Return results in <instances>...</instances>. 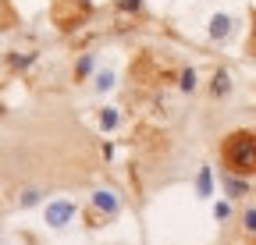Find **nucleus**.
<instances>
[{
    "label": "nucleus",
    "mask_w": 256,
    "mask_h": 245,
    "mask_svg": "<svg viewBox=\"0 0 256 245\" xmlns=\"http://www.w3.org/2000/svg\"><path fill=\"white\" fill-rule=\"evenodd\" d=\"M110 85H114V75H110V71H100V75H96V89H100V93H107Z\"/></svg>",
    "instance_id": "nucleus-9"
},
{
    "label": "nucleus",
    "mask_w": 256,
    "mask_h": 245,
    "mask_svg": "<svg viewBox=\"0 0 256 245\" xmlns=\"http://www.w3.org/2000/svg\"><path fill=\"white\" fill-rule=\"evenodd\" d=\"M228 89H232V78H228V71H217V75H214V85H210V93H214V96H224Z\"/></svg>",
    "instance_id": "nucleus-6"
},
{
    "label": "nucleus",
    "mask_w": 256,
    "mask_h": 245,
    "mask_svg": "<svg viewBox=\"0 0 256 245\" xmlns=\"http://www.w3.org/2000/svg\"><path fill=\"white\" fill-rule=\"evenodd\" d=\"M72 217H75V206L72 203H50L46 206V224L50 228H64Z\"/></svg>",
    "instance_id": "nucleus-3"
},
{
    "label": "nucleus",
    "mask_w": 256,
    "mask_h": 245,
    "mask_svg": "<svg viewBox=\"0 0 256 245\" xmlns=\"http://www.w3.org/2000/svg\"><path fill=\"white\" fill-rule=\"evenodd\" d=\"M228 213H232V210L224 206V203H220V206H214V217H217V221H224V217H228Z\"/></svg>",
    "instance_id": "nucleus-15"
},
{
    "label": "nucleus",
    "mask_w": 256,
    "mask_h": 245,
    "mask_svg": "<svg viewBox=\"0 0 256 245\" xmlns=\"http://www.w3.org/2000/svg\"><path fill=\"white\" fill-rule=\"evenodd\" d=\"M182 89H188V93L196 89V75H192V71H185V75H182Z\"/></svg>",
    "instance_id": "nucleus-13"
},
{
    "label": "nucleus",
    "mask_w": 256,
    "mask_h": 245,
    "mask_svg": "<svg viewBox=\"0 0 256 245\" xmlns=\"http://www.w3.org/2000/svg\"><path fill=\"white\" fill-rule=\"evenodd\" d=\"M36 203H40V192H36V189H28V192L22 196V206H36Z\"/></svg>",
    "instance_id": "nucleus-11"
},
{
    "label": "nucleus",
    "mask_w": 256,
    "mask_h": 245,
    "mask_svg": "<svg viewBox=\"0 0 256 245\" xmlns=\"http://www.w3.org/2000/svg\"><path fill=\"white\" fill-rule=\"evenodd\" d=\"M89 64H92V60H89V57H82V60H78V71H75V75H78V78H82V75H86V71H89Z\"/></svg>",
    "instance_id": "nucleus-16"
},
{
    "label": "nucleus",
    "mask_w": 256,
    "mask_h": 245,
    "mask_svg": "<svg viewBox=\"0 0 256 245\" xmlns=\"http://www.w3.org/2000/svg\"><path fill=\"white\" fill-rule=\"evenodd\" d=\"M100 125H104V128H114V125H118V114H114V110H104V114H100Z\"/></svg>",
    "instance_id": "nucleus-10"
},
{
    "label": "nucleus",
    "mask_w": 256,
    "mask_h": 245,
    "mask_svg": "<svg viewBox=\"0 0 256 245\" xmlns=\"http://www.w3.org/2000/svg\"><path fill=\"white\" fill-rule=\"evenodd\" d=\"M252 39H256V28H252Z\"/></svg>",
    "instance_id": "nucleus-17"
},
{
    "label": "nucleus",
    "mask_w": 256,
    "mask_h": 245,
    "mask_svg": "<svg viewBox=\"0 0 256 245\" xmlns=\"http://www.w3.org/2000/svg\"><path fill=\"white\" fill-rule=\"evenodd\" d=\"M196 189H200V196H210V189H214V185H210V167H203V171H200Z\"/></svg>",
    "instance_id": "nucleus-8"
},
{
    "label": "nucleus",
    "mask_w": 256,
    "mask_h": 245,
    "mask_svg": "<svg viewBox=\"0 0 256 245\" xmlns=\"http://www.w3.org/2000/svg\"><path fill=\"white\" fill-rule=\"evenodd\" d=\"M232 25H235V21H232L228 14H214V18H210V39H228V36H232Z\"/></svg>",
    "instance_id": "nucleus-4"
},
{
    "label": "nucleus",
    "mask_w": 256,
    "mask_h": 245,
    "mask_svg": "<svg viewBox=\"0 0 256 245\" xmlns=\"http://www.w3.org/2000/svg\"><path fill=\"white\" fill-rule=\"evenodd\" d=\"M224 189H228V196H246V181H238L235 174L224 178Z\"/></svg>",
    "instance_id": "nucleus-7"
},
{
    "label": "nucleus",
    "mask_w": 256,
    "mask_h": 245,
    "mask_svg": "<svg viewBox=\"0 0 256 245\" xmlns=\"http://www.w3.org/2000/svg\"><path fill=\"white\" fill-rule=\"evenodd\" d=\"M246 231H252V235H256V206H252V210H246Z\"/></svg>",
    "instance_id": "nucleus-12"
},
{
    "label": "nucleus",
    "mask_w": 256,
    "mask_h": 245,
    "mask_svg": "<svg viewBox=\"0 0 256 245\" xmlns=\"http://www.w3.org/2000/svg\"><path fill=\"white\" fill-rule=\"evenodd\" d=\"M121 11H139V0H118Z\"/></svg>",
    "instance_id": "nucleus-14"
},
{
    "label": "nucleus",
    "mask_w": 256,
    "mask_h": 245,
    "mask_svg": "<svg viewBox=\"0 0 256 245\" xmlns=\"http://www.w3.org/2000/svg\"><path fill=\"white\" fill-rule=\"evenodd\" d=\"M220 160L228 174H256V132H232L228 139L220 142Z\"/></svg>",
    "instance_id": "nucleus-1"
},
{
    "label": "nucleus",
    "mask_w": 256,
    "mask_h": 245,
    "mask_svg": "<svg viewBox=\"0 0 256 245\" xmlns=\"http://www.w3.org/2000/svg\"><path fill=\"white\" fill-rule=\"evenodd\" d=\"M92 206H96V210H104L107 217H110V213H118V199H114V192H96V196H92Z\"/></svg>",
    "instance_id": "nucleus-5"
},
{
    "label": "nucleus",
    "mask_w": 256,
    "mask_h": 245,
    "mask_svg": "<svg viewBox=\"0 0 256 245\" xmlns=\"http://www.w3.org/2000/svg\"><path fill=\"white\" fill-rule=\"evenodd\" d=\"M89 14H92L89 0H54L50 4V21L60 28V32H72V28L86 25Z\"/></svg>",
    "instance_id": "nucleus-2"
}]
</instances>
